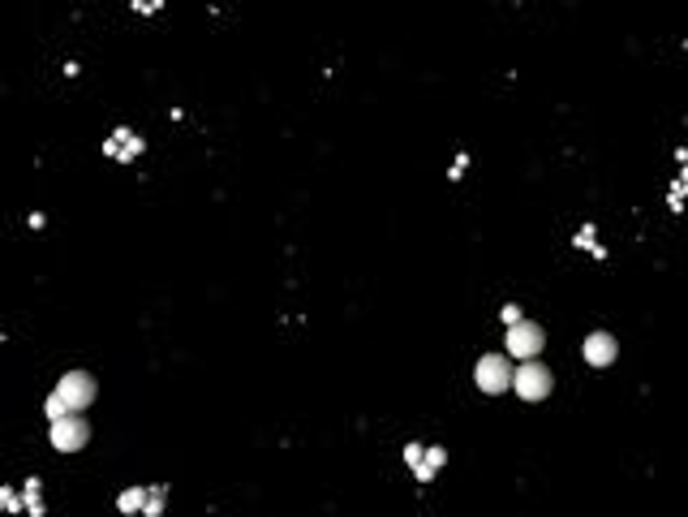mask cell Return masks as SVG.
Segmentation results:
<instances>
[{"label": "cell", "instance_id": "cell-13", "mask_svg": "<svg viewBox=\"0 0 688 517\" xmlns=\"http://www.w3.org/2000/svg\"><path fill=\"white\" fill-rule=\"evenodd\" d=\"M43 414H47V423H56V418H65V414H73V410H69V405L56 397V392H52V397L43 401Z\"/></svg>", "mask_w": 688, "mask_h": 517}, {"label": "cell", "instance_id": "cell-1", "mask_svg": "<svg viewBox=\"0 0 688 517\" xmlns=\"http://www.w3.org/2000/svg\"><path fill=\"white\" fill-rule=\"evenodd\" d=\"M551 388H555V375H551V366H542L538 358H525L517 371H512V392L521 401H546L551 397Z\"/></svg>", "mask_w": 688, "mask_h": 517}, {"label": "cell", "instance_id": "cell-6", "mask_svg": "<svg viewBox=\"0 0 688 517\" xmlns=\"http://www.w3.org/2000/svg\"><path fill=\"white\" fill-rule=\"evenodd\" d=\"M142 134H134L130 126H116L108 138H104V156L108 160H116V164H130V160H138L142 156Z\"/></svg>", "mask_w": 688, "mask_h": 517}, {"label": "cell", "instance_id": "cell-16", "mask_svg": "<svg viewBox=\"0 0 688 517\" xmlns=\"http://www.w3.org/2000/svg\"><path fill=\"white\" fill-rule=\"evenodd\" d=\"M422 453H426L422 444H409V449H404V465H418V461H422Z\"/></svg>", "mask_w": 688, "mask_h": 517}, {"label": "cell", "instance_id": "cell-4", "mask_svg": "<svg viewBox=\"0 0 688 517\" xmlns=\"http://www.w3.org/2000/svg\"><path fill=\"white\" fill-rule=\"evenodd\" d=\"M52 392H56V397H61L69 410H78V414H82V410L99 397V384H95V375H91V371H65V375L56 380V388H52Z\"/></svg>", "mask_w": 688, "mask_h": 517}, {"label": "cell", "instance_id": "cell-8", "mask_svg": "<svg viewBox=\"0 0 688 517\" xmlns=\"http://www.w3.org/2000/svg\"><path fill=\"white\" fill-rule=\"evenodd\" d=\"M443 461H448V449H439V444H435V449H426L422 461L413 465V479H418V483H430V479L443 470Z\"/></svg>", "mask_w": 688, "mask_h": 517}, {"label": "cell", "instance_id": "cell-3", "mask_svg": "<svg viewBox=\"0 0 688 517\" xmlns=\"http://www.w3.org/2000/svg\"><path fill=\"white\" fill-rule=\"evenodd\" d=\"M47 440H52V449H56V453H82V449L91 444V423H86L78 410H73V414L56 418L52 431H47Z\"/></svg>", "mask_w": 688, "mask_h": 517}, {"label": "cell", "instance_id": "cell-12", "mask_svg": "<svg viewBox=\"0 0 688 517\" xmlns=\"http://www.w3.org/2000/svg\"><path fill=\"white\" fill-rule=\"evenodd\" d=\"M26 509V500H22V491L13 487H0V513H22Z\"/></svg>", "mask_w": 688, "mask_h": 517}, {"label": "cell", "instance_id": "cell-5", "mask_svg": "<svg viewBox=\"0 0 688 517\" xmlns=\"http://www.w3.org/2000/svg\"><path fill=\"white\" fill-rule=\"evenodd\" d=\"M542 345H546V332H542L538 324H529V319H521V324L507 328L503 350H507V358L525 362V358H538V354H542Z\"/></svg>", "mask_w": 688, "mask_h": 517}, {"label": "cell", "instance_id": "cell-11", "mask_svg": "<svg viewBox=\"0 0 688 517\" xmlns=\"http://www.w3.org/2000/svg\"><path fill=\"white\" fill-rule=\"evenodd\" d=\"M164 496H168V487H146V504H142V513H146V517H160V513H164Z\"/></svg>", "mask_w": 688, "mask_h": 517}, {"label": "cell", "instance_id": "cell-10", "mask_svg": "<svg viewBox=\"0 0 688 517\" xmlns=\"http://www.w3.org/2000/svg\"><path fill=\"white\" fill-rule=\"evenodd\" d=\"M22 500H26V513H31V517H43V513H47L43 500H39V479H26V483H22Z\"/></svg>", "mask_w": 688, "mask_h": 517}, {"label": "cell", "instance_id": "cell-17", "mask_svg": "<svg viewBox=\"0 0 688 517\" xmlns=\"http://www.w3.org/2000/svg\"><path fill=\"white\" fill-rule=\"evenodd\" d=\"M465 168H469V156H456V164H452V172H448V177L456 181V177H461V172H465Z\"/></svg>", "mask_w": 688, "mask_h": 517}, {"label": "cell", "instance_id": "cell-9", "mask_svg": "<svg viewBox=\"0 0 688 517\" xmlns=\"http://www.w3.org/2000/svg\"><path fill=\"white\" fill-rule=\"evenodd\" d=\"M142 504H146V487H125L121 496H116V509L121 513H142Z\"/></svg>", "mask_w": 688, "mask_h": 517}, {"label": "cell", "instance_id": "cell-7", "mask_svg": "<svg viewBox=\"0 0 688 517\" xmlns=\"http://www.w3.org/2000/svg\"><path fill=\"white\" fill-rule=\"evenodd\" d=\"M616 358H620V340L611 336V332H590V336H585V362H590V366H598V371H602V366H611Z\"/></svg>", "mask_w": 688, "mask_h": 517}, {"label": "cell", "instance_id": "cell-15", "mask_svg": "<svg viewBox=\"0 0 688 517\" xmlns=\"http://www.w3.org/2000/svg\"><path fill=\"white\" fill-rule=\"evenodd\" d=\"M499 319H503L507 328H512V324H521V306H512V302H507V306L499 310Z\"/></svg>", "mask_w": 688, "mask_h": 517}, {"label": "cell", "instance_id": "cell-14", "mask_svg": "<svg viewBox=\"0 0 688 517\" xmlns=\"http://www.w3.org/2000/svg\"><path fill=\"white\" fill-rule=\"evenodd\" d=\"M130 5H134V13H160L164 0H130Z\"/></svg>", "mask_w": 688, "mask_h": 517}, {"label": "cell", "instance_id": "cell-2", "mask_svg": "<svg viewBox=\"0 0 688 517\" xmlns=\"http://www.w3.org/2000/svg\"><path fill=\"white\" fill-rule=\"evenodd\" d=\"M473 384L487 392V397H503L512 388V362L503 354H482L477 366H473Z\"/></svg>", "mask_w": 688, "mask_h": 517}]
</instances>
